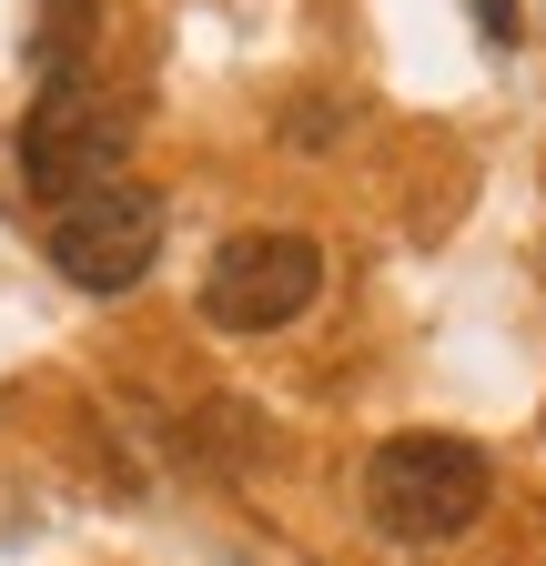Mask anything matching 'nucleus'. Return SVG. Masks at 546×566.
Listing matches in <instances>:
<instances>
[{"instance_id":"1","label":"nucleus","mask_w":546,"mask_h":566,"mask_svg":"<svg viewBox=\"0 0 546 566\" xmlns=\"http://www.w3.org/2000/svg\"><path fill=\"white\" fill-rule=\"evenodd\" d=\"M486 495H496L486 446L435 436V424L385 436V446L365 455V516H375L395 546H445V536H465L475 516H486Z\"/></svg>"},{"instance_id":"2","label":"nucleus","mask_w":546,"mask_h":566,"mask_svg":"<svg viewBox=\"0 0 546 566\" xmlns=\"http://www.w3.org/2000/svg\"><path fill=\"white\" fill-rule=\"evenodd\" d=\"M122 163H132V92L92 82V71L41 82V102H31V122H21V182H31L41 202L72 212L82 192L122 182Z\"/></svg>"},{"instance_id":"3","label":"nucleus","mask_w":546,"mask_h":566,"mask_svg":"<svg viewBox=\"0 0 546 566\" xmlns=\"http://www.w3.org/2000/svg\"><path fill=\"white\" fill-rule=\"evenodd\" d=\"M324 294V253L314 233H233L202 263V324L213 334H284Z\"/></svg>"},{"instance_id":"4","label":"nucleus","mask_w":546,"mask_h":566,"mask_svg":"<svg viewBox=\"0 0 546 566\" xmlns=\"http://www.w3.org/2000/svg\"><path fill=\"white\" fill-rule=\"evenodd\" d=\"M153 253H162V192L153 182H102L51 223V273L72 294H102V304L132 294L153 273Z\"/></svg>"},{"instance_id":"5","label":"nucleus","mask_w":546,"mask_h":566,"mask_svg":"<svg viewBox=\"0 0 546 566\" xmlns=\"http://www.w3.org/2000/svg\"><path fill=\"white\" fill-rule=\"evenodd\" d=\"M92 31H102V0H31V71L41 82H72L92 61Z\"/></svg>"},{"instance_id":"6","label":"nucleus","mask_w":546,"mask_h":566,"mask_svg":"<svg viewBox=\"0 0 546 566\" xmlns=\"http://www.w3.org/2000/svg\"><path fill=\"white\" fill-rule=\"evenodd\" d=\"M475 21H486L496 51H516V0H475Z\"/></svg>"}]
</instances>
